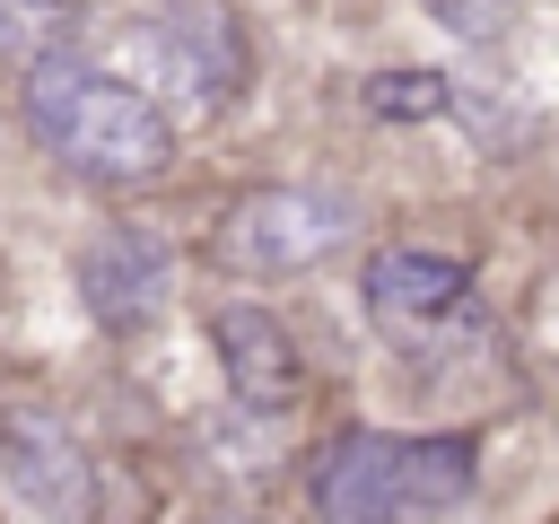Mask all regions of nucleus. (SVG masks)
<instances>
[{"instance_id":"f257e3e1","label":"nucleus","mask_w":559,"mask_h":524,"mask_svg":"<svg viewBox=\"0 0 559 524\" xmlns=\"http://www.w3.org/2000/svg\"><path fill=\"white\" fill-rule=\"evenodd\" d=\"M26 122L44 131V148L79 175H105V183H148L166 175L175 157V122L122 79V70H96V61H35L26 70Z\"/></svg>"},{"instance_id":"f03ea898","label":"nucleus","mask_w":559,"mask_h":524,"mask_svg":"<svg viewBox=\"0 0 559 524\" xmlns=\"http://www.w3.org/2000/svg\"><path fill=\"white\" fill-rule=\"evenodd\" d=\"M122 61H131V87H140L157 114H166V105L218 114V105L245 87L253 44H245V26H236L218 0H157V9L122 35Z\"/></svg>"},{"instance_id":"7ed1b4c3","label":"nucleus","mask_w":559,"mask_h":524,"mask_svg":"<svg viewBox=\"0 0 559 524\" xmlns=\"http://www.w3.org/2000/svg\"><path fill=\"white\" fill-rule=\"evenodd\" d=\"M349 236V201L341 192H314V183H262L227 210L218 227V253L236 271H306L323 262L332 245Z\"/></svg>"},{"instance_id":"20e7f679","label":"nucleus","mask_w":559,"mask_h":524,"mask_svg":"<svg viewBox=\"0 0 559 524\" xmlns=\"http://www.w3.org/2000/svg\"><path fill=\"white\" fill-rule=\"evenodd\" d=\"M358 297H367V314H376L402 349H419L428 332H445V323L463 314L472 271H463L454 253H437V245H376V253H367V279H358Z\"/></svg>"},{"instance_id":"39448f33","label":"nucleus","mask_w":559,"mask_h":524,"mask_svg":"<svg viewBox=\"0 0 559 524\" xmlns=\"http://www.w3.org/2000/svg\"><path fill=\"white\" fill-rule=\"evenodd\" d=\"M166 245L148 236V227H96L87 245H79V262H70V279H79V306L105 323V332H131V323H148L157 306H166Z\"/></svg>"},{"instance_id":"423d86ee","label":"nucleus","mask_w":559,"mask_h":524,"mask_svg":"<svg viewBox=\"0 0 559 524\" xmlns=\"http://www.w3.org/2000/svg\"><path fill=\"white\" fill-rule=\"evenodd\" d=\"M0 463H9L17 498L44 507L52 524L87 515V454H79V437L52 410H0Z\"/></svg>"},{"instance_id":"0eeeda50","label":"nucleus","mask_w":559,"mask_h":524,"mask_svg":"<svg viewBox=\"0 0 559 524\" xmlns=\"http://www.w3.org/2000/svg\"><path fill=\"white\" fill-rule=\"evenodd\" d=\"M314 507H323V524H402V437H384V428L332 437V454L314 472Z\"/></svg>"},{"instance_id":"6e6552de","label":"nucleus","mask_w":559,"mask_h":524,"mask_svg":"<svg viewBox=\"0 0 559 524\" xmlns=\"http://www.w3.org/2000/svg\"><path fill=\"white\" fill-rule=\"evenodd\" d=\"M210 341H218V367H227V393H236V402L271 410V402L297 393V341L280 332V314H262V306H218Z\"/></svg>"},{"instance_id":"1a4fd4ad","label":"nucleus","mask_w":559,"mask_h":524,"mask_svg":"<svg viewBox=\"0 0 559 524\" xmlns=\"http://www.w3.org/2000/svg\"><path fill=\"white\" fill-rule=\"evenodd\" d=\"M472 498V445L463 437H402V524L454 515Z\"/></svg>"},{"instance_id":"9d476101","label":"nucleus","mask_w":559,"mask_h":524,"mask_svg":"<svg viewBox=\"0 0 559 524\" xmlns=\"http://www.w3.org/2000/svg\"><path fill=\"white\" fill-rule=\"evenodd\" d=\"M70 26H79V0H0V61L35 70L70 44Z\"/></svg>"},{"instance_id":"9b49d317","label":"nucleus","mask_w":559,"mask_h":524,"mask_svg":"<svg viewBox=\"0 0 559 524\" xmlns=\"http://www.w3.org/2000/svg\"><path fill=\"white\" fill-rule=\"evenodd\" d=\"M358 96H367V114H384V122H428V114L454 105V79H437V70H384V79H367Z\"/></svg>"},{"instance_id":"f8f14e48","label":"nucleus","mask_w":559,"mask_h":524,"mask_svg":"<svg viewBox=\"0 0 559 524\" xmlns=\"http://www.w3.org/2000/svg\"><path fill=\"white\" fill-rule=\"evenodd\" d=\"M419 9H428L445 35L480 44V35H498V26H507V9H515V0H419Z\"/></svg>"}]
</instances>
